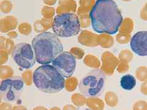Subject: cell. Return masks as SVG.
I'll use <instances>...</instances> for the list:
<instances>
[{"instance_id":"6da1fadb","label":"cell","mask_w":147,"mask_h":110,"mask_svg":"<svg viewBox=\"0 0 147 110\" xmlns=\"http://www.w3.org/2000/svg\"><path fill=\"white\" fill-rule=\"evenodd\" d=\"M93 29L98 33L116 34L123 18L113 0H96L90 13Z\"/></svg>"},{"instance_id":"7a4b0ae2","label":"cell","mask_w":147,"mask_h":110,"mask_svg":"<svg viewBox=\"0 0 147 110\" xmlns=\"http://www.w3.org/2000/svg\"><path fill=\"white\" fill-rule=\"evenodd\" d=\"M32 47L36 61L45 65L52 63L63 52V46L57 36L50 32H43L32 40Z\"/></svg>"},{"instance_id":"3957f363","label":"cell","mask_w":147,"mask_h":110,"mask_svg":"<svg viewBox=\"0 0 147 110\" xmlns=\"http://www.w3.org/2000/svg\"><path fill=\"white\" fill-rule=\"evenodd\" d=\"M33 81L40 91L55 94L62 91L65 86V79L52 65L39 66L33 74Z\"/></svg>"},{"instance_id":"277c9868","label":"cell","mask_w":147,"mask_h":110,"mask_svg":"<svg viewBox=\"0 0 147 110\" xmlns=\"http://www.w3.org/2000/svg\"><path fill=\"white\" fill-rule=\"evenodd\" d=\"M52 28L54 34L58 37L69 38L77 36L81 30L79 17L74 13H61L53 19Z\"/></svg>"},{"instance_id":"5b68a950","label":"cell","mask_w":147,"mask_h":110,"mask_svg":"<svg viewBox=\"0 0 147 110\" xmlns=\"http://www.w3.org/2000/svg\"><path fill=\"white\" fill-rule=\"evenodd\" d=\"M106 85V76L100 69H93L82 78L79 88L80 93L88 97H96L100 95Z\"/></svg>"},{"instance_id":"8992f818","label":"cell","mask_w":147,"mask_h":110,"mask_svg":"<svg viewBox=\"0 0 147 110\" xmlns=\"http://www.w3.org/2000/svg\"><path fill=\"white\" fill-rule=\"evenodd\" d=\"M25 82L20 76H11L0 83V96L6 102H16L24 92Z\"/></svg>"},{"instance_id":"52a82bcc","label":"cell","mask_w":147,"mask_h":110,"mask_svg":"<svg viewBox=\"0 0 147 110\" xmlns=\"http://www.w3.org/2000/svg\"><path fill=\"white\" fill-rule=\"evenodd\" d=\"M32 45L30 44L22 42L16 45L11 52L12 57L18 66L29 69L36 62V58Z\"/></svg>"},{"instance_id":"ba28073f","label":"cell","mask_w":147,"mask_h":110,"mask_svg":"<svg viewBox=\"0 0 147 110\" xmlns=\"http://www.w3.org/2000/svg\"><path fill=\"white\" fill-rule=\"evenodd\" d=\"M52 66L64 78H69L76 68V59L68 52H63L53 61Z\"/></svg>"},{"instance_id":"9c48e42d","label":"cell","mask_w":147,"mask_h":110,"mask_svg":"<svg viewBox=\"0 0 147 110\" xmlns=\"http://www.w3.org/2000/svg\"><path fill=\"white\" fill-rule=\"evenodd\" d=\"M130 46L132 51L139 56H147V31L136 33L132 37Z\"/></svg>"},{"instance_id":"30bf717a","label":"cell","mask_w":147,"mask_h":110,"mask_svg":"<svg viewBox=\"0 0 147 110\" xmlns=\"http://www.w3.org/2000/svg\"><path fill=\"white\" fill-rule=\"evenodd\" d=\"M18 25L17 18L12 15H8L0 19V32L8 33L14 30Z\"/></svg>"},{"instance_id":"8fae6325","label":"cell","mask_w":147,"mask_h":110,"mask_svg":"<svg viewBox=\"0 0 147 110\" xmlns=\"http://www.w3.org/2000/svg\"><path fill=\"white\" fill-rule=\"evenodd\" d=\"M136 85V80L132 75L127 74L123 75L120 80V86L126 91H131L134 89Z\"/></svg>"},{"instance_id":"7c38bea8","label":"cell","mask_w":147,"mask_h":110,"mask_svg":"<svg viewBox=\"0 0 147 110\" xmlns=\"http://www.w3.org/2000/svg\"><path fill=\"white\" fill-rule=\"evenodd\" d=\"M18 30L20 33L24 36H28L32 31L31 25L29 23L24 22L22 23L18 27Z\"/></svg>"},{"instance_id":"4fadbf2b","label":"cell","mask_w":147,"mask_h":110,"mask_svg":"<svg viewBox=\"0 0 147 110\" xmlns=\"http://www.w3.org/2000/svg\"><path fill=\"white\" fill-rule=\"evenodd\" d=\"M13 9V4L9 0H3L0 3V11L4 13H10Z\"/></svg>"},{"instance_id":"5bb4252c","label":"cell","mask_w":147,"mask_h":110,"mask_svg":"<svg viewBox=\"0 0 147 110\" xmlns=\"http://www.w3.org/2000/svg\"><path fill=\"white\" fill-rule=\"evenodd\" d=\"M5 73L10 74L11 76L13 74L12 68L7 66H0V77L3 78V76H5Z\"/></svg>"},{"instance_id":"9a60e30c","label":"cell","mask_w":147,"mask_h":110,"mask_svg":"<svg viewBox=\"0 0 147 110\" xmlns=\"http://www.w3.org/2000/svg\"><path fill=\"white\" fill-rule=\"evenodd\" d=\"M53 10L52 8L49 7L48 6H45L42 9L41 11V13L43 16V18H48V19H50L53 16L52 14H50L51 13V11Z\"/></svg>"},{"instance_id":"2e32d148","label":"cell","mask_w":147,"mask_h":110,"mask_svg":"<svg viewBox=\"0 0 147 110\" xmlns=\"http://www.w3.org/2000/svg\"><path fill=\"white\" fill-rule=\"evenodd\" d=\"M52 22H53V20L48 19V18H43L42 19L40 20V23L43 26L45 31L47 30L49 28H50V27H52Z\"/></svg>"},{"instance_id":"e0dca14e","label":"cell","mask_w":147,"mask_h":110,"mask_svg":"<svg viewBox=\"0 0 147 110\" xmlns=\"http://www.w3.org/2000/svg\"><path fill=\"white\" fill-rule=\"evenodd\" d=\"M15 45H13V41L10 39H7L6 42V47H5V51L8 53H11L12 51V50L14 47Z\"/></svg>"},{"instance_id":"ac0fdd59","label":"cell","mask_w":147,"mask_h":110,"mask_svg":"<svg viewBox=\"0 0 147 110\" xmlns=\"http://www.w3.org/2000/svg\"><path fill=\"white\" fill-rule=\"evenodd\" d=\"M34 29L36 33H43L45 32L43 26L40 23V20H36L34 23Z\"/></svg>"},{"instance_id":"d6986e66","label":"cell","mask_w":147,"mask_h":110,"mask_svg":"<svg viewBox=\"0 0 147 110\" xmlns=\"http://www.w3.org/2000/svg\"><path fill=\"white\" fill-rule=\"evenodd\" d=\"M8 59V53L6 51H0V66L5 64Z\"/></svg>"},{"instance_id":"ffe728a7","label":"cell","mask_w":147,"mask_h":110,"mask_svg":"<svg viewBox=\"0 0 147 110\" xmlns=\"http://www.w3.org/2000/svg\"><path fill=\"white\" fill-rule=\"evenodd\" d=\"M6 40L5 37L0 36V51H5Z\"/></svg>"},{"instance_id":"44dd1931","label":"cell","mask_w":147,"mask_h":110,"mask_svg":"<svg viewBox=\"0 0 147 110\" xmlns=\"http://www.w3.org/2000/svg\"><path fill=\"white\" fill-rule=\"evenodd\" d=\"M7 36L10 38L11 39H13V38H16L17 37L18 34L17 33V32H16L15 31H9Z\"/></svg>"}]
</instances>
